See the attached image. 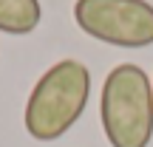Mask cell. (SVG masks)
<instances>
[{
    "instance_id": "cell-4",
    "label": "cell",
    "mask_w": 153,
    "mask_h": 147,
    "mask_svg": "<svg viewBox=\"0 0 153 147\" xmlns=\"http://www.w3.org/2000/svg\"><path fill=\"white\" fill-rule=\"evenodd\" d=\"M43 20L40 0H0V31L26 37Z\"/></svg>"
},
{
    "instance_id": "cell-5",
    "label": "cell",
    "mask_w": 153,
    "mask_h": 147,
    "mask_svg": "<svg viewBox=\"0 0 153 147\" xmlns=\"http://www.w3.org/2000/svg\"><path fill=\"white\" fill-rule=\"evenodd\" d=\"M150 82H153V79H150Z\"/></svg>"
},
{
    "instance_id": "cell-3",
    "label": "cell",
    "mask_w": 153,
    "mask_h": 147,
    "mask_svg": "<svg viewBox=\"0 0 153 147\" xmlns=\"http://www.w3.org/2000/svg\"><path fill=\"white\" fill-rule=\"evenodd\" d=\"M74 23L88 37L116 48L153 45V6L148 0H76Z\"/></svg>"
},
{
    "instance_id": "cell-1",
    "label": "cell",
    "mask_w": 153,
    "mask_h": 147,
    "mask_svg": "<svg viewBox=\"0 0 153 147\" xmlns=\"http://www.w3.org/2000/svg\"><path fill=\"white\" fill-rule=\"evenodd\" d=\"M91 96V71L79 60H60L37 79L28 93L23 125L37 142H54L65 136L85 113Z\"/></svg>"
},
{
    "instance_id": "cell-2",
    "label": "cell",
    "mask_w": 153,
    "mask_h": 147,
    "mask_svg": "<svg viewBox=\"0 0 153 147\" xmlns=\"http://www.w3.org/2000/svg\"><path fill=\"white\" fill-rule=\"evenodd\" d=\"M99 122L111 147H148L153 139V82L133 62L105 76Z\"/></svg>"
}]
</instances>
